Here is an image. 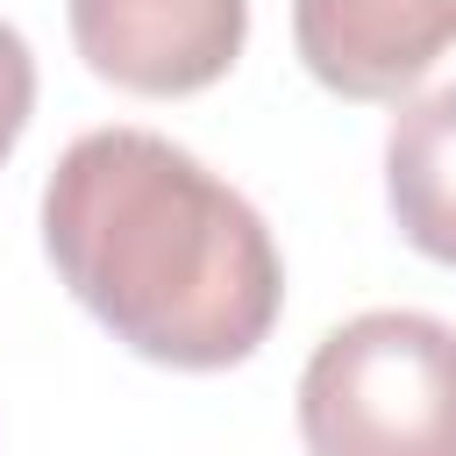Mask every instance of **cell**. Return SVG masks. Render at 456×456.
<instances>
[{"mask_svg":"<svg viewBox=\"0 0 456 456\" xmlns=\"http://www.w3.org/2000/svg\"><path fill=\"white\" fill-rule=\"evenodd\" d=\"M43 256L142 363L235 370L285 306L271 221L157 128H93L43 178Z\"/></svg>","mask_w":456,"mask_h":456,"instance_id":"6da1fadb","label":"cell"},{"mask_svg":"<svg viewBox=\"0 0 456 456\" xmlns=\"http://www.w3.org/2000/svg\"><path fill=\"white\" fill-rule=\"evenodd\" d=\"M306 456H456V328L370 306L328 328L299 370Z\"/></svg>","mask_w":456,"mask_h":456,"instance_id":"7a4b0ae2","label":"cell"},{"mask_svg":"<svg viewBox=\"0 0 456 456\" xmlns=\"http://www.w3.org/2000/svg\"><path fill=\"white\" fill-rule=\"evenodd\" d=\"M64 21L86 71L142 100L207 93L249 43V0H64Z\"/></svg>","mask_w":456,"mask_h":456,"instance_id":"3957f363","label":"cell"},{"mask_svg":"<svg viewBox=\"0 0 456 456\" xmlns=\"http://www.w3.org/2000/svg\"><path fill=\"white\" fill-rule=\"evenodd\" d=\"M292 50L342 100H399L456 50V0H292Z\"/></svg>","mask_w":456,"mask_h":456,"instance_id":"277c9868","label":"cell"},{"mask_svg":"<svg viewBox=\"0 0 456 456\" xmlns=\"http://www.w3.org/2000/svg\"><path fill=\"white\" fill-rule=\"evenodd\" d=\"M385 207L399 235L456 271V86L420 93L385 128Z\"/></svg>","mask_w":456,"mask_h":456,"instance_id":"5b68a950","label":"cell"},{"mask_svg":"<svg viewBox=\"0 0 456 456\" xmlns=\"http://www.w3.org/2000/svg\"><path fill=\"white\" fill-rule=\"evenodd\" d=\"M28 114H36V50L14 21H0V164L14 157Z\"/></svg>","mask_w":456,"mask_h":456,"instance_id":"8992f818","label":"cell"}]
</instances>
